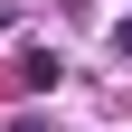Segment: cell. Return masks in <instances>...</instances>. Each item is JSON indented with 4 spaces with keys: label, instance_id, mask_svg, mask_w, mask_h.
Listing matches in <instances>:
<instances>
[{
    "label": "cell",
    "instance_id": "obj_2",
    "mask_svg": "<svg viewBox=\"0 0 132 132\" xmlns=\"http://www.w3.org/2000/svg\"><path fill=\"white\" fill-rule=\"evenodd\" d=\"M113 57H132V10H123V19H113Z\"/></svg>",
    "mask_w": 132,
    "mask_h": 132
},
{
    "label": "cell",
    "instance_id": "obj_1",
    "mask_svg": "<svg viewBox=\"0 0 132 132\" xmlns=\"http://www.w3.org/2000/svg\"><path fill=\"white\" fill-rule=\"evenodd\" d=\"M10 85H19V94H57V85H66V57H57V47H19Z\"/></svg>",
    "mask_w": 132,
    "mask_h": 132
},
{
    "label": "cell",
    "instance_id": "obj_3",
    "mask_svg": "<svg viewBox=\"0 0 132 132\" xmlns=\"http://www.w3.org/2000/svg\"><path fill=\"white\" fill-rule=\"evenodd\" d=\"M10 132H47V123H28V113H19V123H10Z\"/></svg>",
    "mask_w": 132,
    "mask_h": 132
}]
</instances>
